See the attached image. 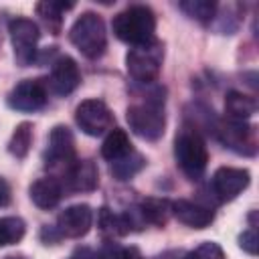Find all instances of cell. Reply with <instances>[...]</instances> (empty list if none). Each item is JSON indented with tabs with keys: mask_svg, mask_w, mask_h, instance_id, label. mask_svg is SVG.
<instances>
[{
	"mask_svg": "<svg viewBox=\"0 0 259 259\" xmlns=\"http://www.w3.org/2000/svg\"><path fill=\"white\" fill-rule=\"evenodd\" d=\"M219 136H221L223 144L237 154L253 156L257 152V130H255V125H249L247 121L227 119L219 127Z\"/></svg>",
	"mask_w": 259,
	"mask_h": 259,
	"instance_id": "9",
	"label": "cell"
},
{
	"mask_svg": "<svg viewBox=\"0 0 259 259\" xmlns=\"http://www.w3.org/2000/svg\"><path fill=\"white\" fill-rule=\"evenodd\" d=\"M180 8L186 16H190L198 22H208L214 16L217 4L210 0H186V2H180Z\"/></svg>",
	"mask_w": 259,
	"mask_h": 259,
	"instance_id": "24",
	"label": "cell"
},
{
	"mask_svg": "<svg viewBox=\"0 0 259 259\" xmlns=\"http://www.w3.org/2000/svg\"><path fill=\"white\" fill-rule=\"evenodd\" d=\"M71 8H73V4H63V2H40V4L36 6L38 14H40L47 22L55 20L57 28H59V22H61V14H63L65 10H71Z\"/></svg>",
	"mask_w": 259,
	"mask_h": 259,
	"instance_id": "27",
	"label": "cell"
},
{
	"mask_svg": "<svg viewBox=\"0 0 259 259\" xmlns=\"http://www.w3.org/2000/svg\"><path fill=\"white\" fill-rule=\"evenodd\" d=\"M257 245H259V237H257L255 227L247 229V231L239 237V247H241L243 251H247L249 255H257Z\"/></svg>",
	"mask_w": 259,
	"mask_h": 259,
	"instance_id": "28",
	"label": "cell"
},
{
	"mask_svg": "<svg viewBox=\"0 0 259 259\" xmlns=\"http://www.w3.org/2000/svg\"><path fill=\"white\" fill-rule=\"evenodd\" d=\"M8 259H24V257H8Z\"/></svg>",
	"mask_w": 259,
	"mask_h": 259,
	"instance_id": "31",
	"label": "cell"
},
{
	"mask_svg": "<svg viewBox=\"0 0 259 259\" xmlns=\"http://www.w3.org/2000/svg\"><path fill=\"white\" fill-rule=\"evenodd\" d=\"M140 212H142L146 223L156 225V227H164L172 217V202L166 198L150 196V198H144L140 202Z\"/></svg>",
	"mask_w": 259,
	"mask_h": 259,
	"instance_id": "18",
	"label": "cell"
},
{
	"mask_svg": "<svg viewBox=\"0 0 259 259\" xmlns=\"http://www.w3.org/2000/svg\"><path fill=\"white\" fill-rule=\"evenodd\" d=\"M174 156H176V164L190 180H198L204 174L208 164V152L204 140L194 127H184L176 136Z\"/></svg>",
	"mask_w": 259,
	"mask_h": 259,
	"instance_id": "3",
	"label": "cell"
},
{
	"mask_svg": "<svg viewBox=\"0 0 259 259\" xmlns=\"http://www.w3.org/2000/svg\"><path fill=\"white\" fill-rule=\"evenodd\" d=\"M257 111V101L245 93L239 91H231L227 93L225 99V113L227 119H235V121H245L249 119L253 113Z\"/></svg>",
	"mask_w": 259,
	"mask_h": 259,
	"instance_id": "17",
	"label": "cell"
},
{
	"mask_svg": "<svg viewBox=\"0 0 259 259\" xmlns=\"http://www.w3.org/2000/svg\"><path fill=\"white\" fill-rule=\"evenodd\" d=\"M130 152H134V148H132V142H130L127 134H125L123 130L113 127V130L107 134V138L103 140L101 156L111 164V162H115V160L127 156Z\"/></svg>",
	"mask_w": 259,
	"mask_h": 259,
	"instance_id": "19",
	"label": "cell"
},
{
	"mask_svg": "<svg viewBox=\"0 0 259 259\" xmlns=\"http://www.w3.org/2000/svg\"><path fill=\"white\" fill-rule=\"evenodd\" d=\"M47 87L38 79L20 81L8 95V105L18 111H38L47 103Z\"/></svg>",
	"mask_w": 259,
	"mask_h": 259,
	"instance_id": "10",
	"label": "cell"
},
{
	"mask_svg": "<svg viewBox=\"0 0 259 259\" xmlns=\"http://www.w3.org/2000/svg\"><path fill=\"white\" fill-rule=\"evenodd\" d=\"M93 223V210L89 204H73L67 206L63 212H59L57 217V231L61 237H71V239H79L83 235H87V231L91 229Z\"/></svg>",
	"mask_w": 259,
	"mask_h": 259,
	"instance_id": "11",
	"label": "cell"
},
{
	"mask_svg": "<svg viewBox=\"0 0 259 259\" xmlns=\"http://www.w3.org/2000/svg\"><path fill=\"white\" fill-rule=\"evenodd\" d=\"M75 164V140L67 125H55L49 134L45 150V166L49 170H69Z\"/></svg>",
	"mask_w": 259,
	"mask_h": 259,
	"instance_id": "6",
	"label": "cell"
},
{
	"mask_svg": "<svg viewBox=\"0 0 259 259\" xmlns=\"http://www.w3.org/2000/svg\"><path fill=\"white\" fill-rule=\"evenodd\" d=\"M30 144H32V125L28 121H22L14 127V132L10 136L8 152L16 158H24L30 150Z\"/></svg>",
	"mask_w": 259,
	"mask_h": 259,
	"instance_id": "21",
	"label": "cell"
},
{
	"mask_svg": "<svg viewBox=\"0 0 259 259\" xmlns=\"http://www.w3.org/2000/svg\"><path fill=\"white\" fill-rule=\"evenodd\" d=\"M184 259H225V251L221 249L219 243L204 241L196 249H192L190 253H186Z\"/></svg>",
	"mask_w": 259,
	"mask_h": 259,
	"instance_id": "26",
	"label": "cell"
},
{
	"mask_svg": "<svg viewBox=\"0 0 259 259\" xmlns=\"http://www.w3.org/2000/svg\"><path fill=\"white\" fill-rule=\"evenodd\" d=\"M26 225L20 217H2L0 219V247L14 245L24 237Z\"/></svg>",
	"mask_w": 259,
	"mask_h": 259,
	"instance_id": "23",
	"label": "cell"
},
{
	"mask_svg": "<svg viewBox=\"0 0 259 259\" xmlns=\"http://www.w3.org/2000/svg\"><path fill=\"white\" fill-rule=\"evenodd\" d=\"M162 59H164V49L162 42L152 40L148 45L132 47L125 55V69L134 81L140 83H152L158 79L160 69H162Z\"/></svg>",
	"mask_w": 259,
	"mask_h": 259,
	"instance_id": "5",
	"label": "cell"
},
{
	"mask_svg": "<svg viewBox=\"0 0 259 259\" xmlns=\"http://www.w3.org/2000/svg\"><path fill=\"white\" fill-rule=\"evenodd\" d=\"M71 259H101V257H99V253H95L89 247H77L73 251V257Z\"/></svg>",
	"mask_w": 259,
	"mask_h": 259,
	"instance_id": "29",
	"label": "cell"
},
{
	"mask_svg": "<svg viewBox=\"0 0 259 259\" xmlns=\"http://www.w3.org/2000/svg\"><path fill=\"white\" fill-rule=\"evenodd\" d=\"M101 259H142V255L138 253V249L134 247H121L119 243H105L101 253Z\"/></svg>",
	"mask_w": 259,
	"mask_h": 259,
	"instance_id": "25",
	"label": "cell"
},
{
	"mask_svg": "<svg viewBox=\"0 0 259 259\" xmlns=\"http://www.w3.org/2000/svg\"><path fill=\"white\" fill-rule=\"evenodd\" d=\"M10 202V186L8 182L0 176V206H6Z\"/></svg>",
	"mask_w": 259,
	"mask_h": 259,
	"instance_id": "30",
	"label": "cell"
},
{
	"mask_svg": "<svg viewBox=\"0 0 259 259\" xmlns=\"http://www.w3.org/2000/svg\"><path fill=\"white\" fill-rule=\"evenodd\" d=\"M172 214L186 227H192V229H204L212 223L214 214L210 208L202 206V204H196L192 200H184V198H178L172 202Z\"/></svg>",
	"mask_w": 259,
	"mask_h": 259,
	"instance_id": "14",
	"label": "cell"
},
{
	"mask_svg": "<svg viewBox=\"0 0 259 259\" xmlns=\"http://www.w3.org/2000/svg\"><path fill=\"white\" fill-rule=\"evenodd\" d=\"M97 223H99L101 233L107 235V237H111V239H113V237H123V235L130 233L123 214H115V212L109 210L107 206H103V208L99 210V221H97Z\"/></svg>",
	"mask_w": 259,
	"mask_h": 259,
	"instance_id": "22",
	"label": "cell"
},
{
	"mask_svg": "<svg viewBox=\"0 0 259 259\" xmlns=\"http://www.w3.org/2000/svg\"><path fill=\"white\" fill-rule=\"evenodd\" d=\"M30 200L38 206V208H53L59 204L61 196H63V186L59 180L55 178H38L30 184L28 188Z\"/></svg>",
	"mask_w": 259,
	"mask_h": 259,
	"instance_id": "16",
	"label": "cell"
},
{
	"mask_svg": "<svg viewBox=\"0 0 259 259\" xmlns=\"http://www.w3.org/2000/svg\"><path fill=\"white\" fill-rule=\"evenodd\" d=\"M162 103L164 99H148L146 103L130 105L125 111L130 130L144 140H150V142L160 140L166 130V115H164Z\"/></svg>",
	"mask_w": 259,
	"mask_h": 259,
	"instance_id": "4",
	"label": "cell"
},
{
	"mask_svg": "<svg viewBox=\"0 0 259 259\" xmlns=\"http://www.w3.org/2000/svg\"><path fill=\"white\" fill-rule=\"evenodd\" d=\"M10 40L14 47V59L20 67H26L36 57V42H38V26L30 18H14L8 24Z\"/></svg>",
	"mask_w": 259,
	"mask_h": 259,
	"instance_id": "7",
	"label": "cell"
},
{
	"mask_svg": "<svg viewBox=\"0 0 259 259\" xmlns=\"http://www.w3.org/2000/svg\"><path fill=\"white\" fill-rule=\"evenodd\" d=\"M249 180H251L249 170L223 166L212 176V192L221 200H233L237 194H241L249 186Z\"/></svg>",
	"mask_w": 259,
	"mask_h": 259,
	"instance_id": "12",
	"label": "cell"
},
{
	"mask_svg": "<svg viewBox=\"0 0 259 259\" xmlns=\"http://www.w3.org/2000/svg\"><path fill=\"white\" fill-rule=\"evenodd\" d=\"M146 166V158L138 152H130L127 156L111 162V174L117 180H130L132 176H136L142 168Z\"/></svg>",
	"mask_w": 259,
	"mask_h": 259,
	"instance_id": "20",
	"label": "cell"
},
{
	"mask_svg": "<svg viewBox=\"0 0 259 259\" xmlns=\"http://www.w3.org/2000/svg\"><path fill=\"white\" fill-rule=\"evenodd\" d=\"M67 186L73 192H91L97 188L99 174L91 160H75V164L65 172Z\"/></svg>",
	"mask_w": 259,
	"mask_h": 259,
	"instance_id": "15",
	"label": "cell"
},
{
	"mask_svg": "<svg viewBox=\"0 0 259 259\" xmlns=\"http://www.w3.org/2000/svg\"><path fill=\"white\" fill-rule=\"evenodd\" d=\"M75 121L87 136H103L113 127V113L99 99H85L75 109Z\"/></svg>",
	"mask_w": 259,
	"mask_h": 259,
	"instance_id": "8",
	"label": "cell"
},
{
	"mask_svg": "<svg viewBox=\"0 0 259 259\" xmlns=\"http://www.w3.org/2000/svg\"><path fill=\"white\" fill-rule=\"evenodd\" d=\"M81 83V73L77 63L71 57H59L53 63L51 77H49V87L55 95H69L77 89Z\"/></svg>",
	"mask_w": 259,
	"mask_h": 259,
	"instance_id": "13",
	"label": "cell"
},
{
	"mask_svg": "<svg viewBox=\"0 0 259 259\" xmlns=\"http://www.w3.org/2000/svg\"><path fill=\"white\" fill-rule=\"evenodd\" d=\"M71 42L87 59H99L107 47L105 22L95 12H83L69 30Z\"/></svg>",
	"mask_w": 259,
	"mask_h": 259,
	"instance_id": "2",
	"label": "cell"
},
{
	"mask_svg": "<svg viewBox=\"0 0 259 259\" xmlns=\"http://www.w3.org/2000/svg\"><path fill=\"white\" fill-rule=\"evenodd\" d=\"M111 26H113V34L119 40L132 47H140V45H148L154 40L156 16L148 6L136 4L115 14Z\"/></svg>",
	"mask_w": 259,
	"mask_h": 259,
	"instance_id": "1",
	"label": "cell"
}]
</instances>
